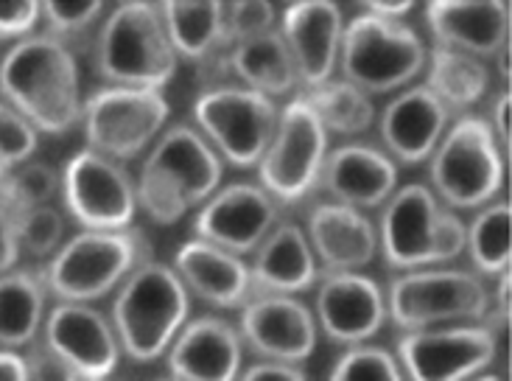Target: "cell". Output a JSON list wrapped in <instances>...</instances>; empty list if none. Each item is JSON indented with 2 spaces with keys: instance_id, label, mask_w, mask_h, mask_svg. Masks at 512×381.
<instances>
[{
  "instance_id": "6da1fadb",
  "label": "cell",
  "mask_w": 512,
  "mask_h": 381,
  "mask_svg": "<svg viewBox=\"0 0 512 381\" xmlns=\"http://www.w3.org/2000/svg\"><path fill=\"white\" fill-rule=\"evenodd\" d=\"M0 96L37 132L65 135L82 121V79L73 48L31 34L0 59Z\"/></svg>"
},
{
  "instance_id": "7a4b0ae2",
  "label": "cell",
  "mask_w": 512,
  "mask_h": 381,
  "mask_svg": "<svg viewBox=\"0 0 512 381\" xmlns=\"http://www.w3.org/2000/svg\"><path fill=\"white\" fill-rule=\"evenodd\" d=\"M222 174V157L199 135V129L177 124L154 141L140 166L135 180L138 211L157 225H174L219 191Z\"/></svg>"
},
{
  "instance_id": "3957f363",
  "label": "cell",
  "mask_w": 512,
  "mask_h": 381,
  "mask_svg": "<svg viewBox=\"0 0 512 381\" xmlns=\"http://www.w3.org/2000/svg\"><path fill=\"white\" fill-rule=\"evenodd\" d=\"M188 311L191 295L180 275L149 258L115 289L110 323L129 359L154 362L185 328Z\"/></svg>"
},
{
  "instance_id": "277c9868",
  "label": "cell",
  "mask_w": 512,
  "mask_h": 381,
  "mask_svg": "<svg viewBox=\"0 0 512 381\" xmlns=\"http://www.w3.org/2000/svg\"><path fill=\"white\" fill-rule=\"evenodd\" d=\"M375 236L387 267L398 272L451 264L465 253V222L423 183L395 188L384 202Z\"/></svg>"
},
{
  "instance_id": "5b68a950",
  "label": "cell",
  "mask_w": 512,
  "mask_h": 381,
  "mask_svg": "<svg viewBox=\"0 0 512 381\" xmlns=\"http://www.w3.org/2000/svg\"><path fill=\"white\" fill-rule=\"evenodd\" d=\"M152 258L149 239L129 230H82L40 269L48 295L59 303H93L115 292L132 269Z\"/></svg>"
},
{
  "instance_id": "8992f818",
  "label": "cell",
  "mask_w": 512,
  "mask_h": 381,
  "mask_svg": "<svg viewBox=\"0 0 512 381\" xmlns=\"http://www.w3.org/2000/svg\"><path fill=\"white\" fill-rule=\"evenodd\" d=\"M96 71L115 87L163 90L177 73L157 3L115 6L96 37Z\"/></svg>"
},
{
  "instance_id": "52a82bcc",
  "label": "cell",
  "mask_w": 512,
  "mask_h": 381,
  "mask_svg": "<svg viewBox=\"0 0 512 381\" xmlns=\"http://www.w3.org/2000/svg\"><path fill=\"white\" fill-rule=\"evenodd\" d=\"M431 194L445 208L479 211L493 202L507 177V155L493 129L479 115H462L429 157Z\"/></svg>"
},
{
  "instance_id": "ba28073f",
  "label": "cell",
  "mask_w": 512,
  "mask_h": 381,
  "mask_svg": "<svg viewBox=\"0 0 512 381\" xmlns=\"http://www.w3.org/2000/svg\"><path fill=\"white\" fill-rule=\"evenodd\" d=\"M490 311V289L471 269L426 267L403 272L387 289V317L401 331L479 323Z\"/></svg>"
},
{
  "instance_id": "9c48e42d",
  "label": "cell",
  "mask_w": 512,
  "mask_h": 381,
  "mask_svg": "<svg viewBox=\"0 0 512 381\" xmlns=\"http://www.w3.org/2000/svg\"><path fill=\"white\" fill-rule=\"evenodd\" d=\"M426 45L403 20L361 12L345 23L339 68L350 85L370 93H392L426 71Z\"/></svg>"
},
{
  "instance_id": "30bf717a",
  "label": "cell",
  "mask_w": 512,
  "mask_h": 381,
  "mask_svg": "<svg viewBox=\"0 0 512 381\" xmlns=\"http://www.w3.org/2000/svg\"><path fill=\"white\" fill-rule=\"evenodd\" d=\"M275 99L261 96L250 87H208L194 104V121L199 135L213 152L236 169L258 166L277 127Z\"/></svg>"
},
{
  "instance_id": "8fae6325",
  "label": "cell",
  "mask_w": 512,
  "mask_h": 381,
  "mask_svg": "<svg viewBox=\"0 0 512 381\" xmlns=\"http://www.w3.org/2000/svg\"><path fill=\"white\" fill-rule=\"evenodd\" d=\"M171 107L160 90L98 87L84 99L82 127L87 149L124 163L160 138Z\"/></svg>"
},
{
  "instance_id": "7c38bea8",
  "label": "cell",
  "mask_w": 512,
  "mask_h": 381,
  "mask_svg": "<svg viewBox=\"0 0 512 381\" xmlns=\"http://www.w3.org/2000/svg\"><path fill=\"white\" fill-rule=\"evenodd\" d=\"M328 157V132L303 96L289 101L280 115L272 141L258 160L261 188L283 205L305 199L319 185Z\"/></svg>"
},
{
  "instance_id": "4fadbf2b",
  "label": "cell",
  "mask_w": 512,
  "mask_h": 381,
  "mask_svg": "<svg viewBox=\"0 0 512 381\" xmlns=\"http://www.w3.org/2000/svg\"><path fill=\"white\" fill-rule=\"evenodd\" d=\"M65 211L84 230H129L138 216L132 174L110 157L79 149L62 169Z\"/></svg>"
},
{
  "instance_id": "5bb4252c",
  "label": "cell",
  "mask_w": 512,
  "mask_h": 381,
  "mask_svg": "<svg viewBox=\"0 0 512 381\" xmlns=\"http://www.w3.org/2000/svg\"><path fill=\"white\" fill-rule=\"evenodd\" d=\"M499 351L493 328L479 323L406 331L398 339V365L406 381H471Z\"/></svg>"
},
{
  "instance_id": "9a60e30c",
  "label": "cell",
  "mask_w": 512,
  "mask_h": 381,
  "mask_svg": "<svg viewBox=\"0 0 512 381\" xmlns=\"http://www.w3.org/2000/svg\"><path fill=\"white\" fill-rule=\"evenodd\" d=\"M238 337L263 362L303 365L317 351V317L291 295H258L241 309Z\"/></svg>"
},
{
  "instance_id": "2e32d148",
  "label": "cell",
  "mask_w": 512,
  "mask_h": 381,
  "mask_svg": "<svg viewBox=\"0 0 512 381\" xmlns=\"http://www.w3.org/2000/svg\"><path fill=\"white\" fill-rule=\"evenodd\" d=\"M280 222L277 202L261 185L230 183L199 208L194 219L196 239L216 244L233 255H250Z\"/></svg>"
},
{
  "instance_id": "e0dca14e",
  "label": "cell",
  "mask_w": 512,
  "mask_h": 381,
  "mask_svg": "<svg viewBox=\"0 0 512 381\" xmlns=\"http://www.w3.org/2000/svg\"><path fill=\"white\" fill-rule=\"evenodd\" d=\"M42 339L82 381H107L121 365V342L110 317L90 303H56L42 323Z\"/></svg>"
},
{
  "instance_id": "ac0fdd59",
  "label": "cell",
  "mask_w": 512,
  "mask_h": 381,
  "mask_svg": "<svg viewBox=\"0 0 512 381\" xmlns=\"http://www.w3.org/2000/svg\"><path fill=\"white\" fill-rule=\"evenodd\" d=\"M317 328L336 345H367L387 325V295L361 272H325L317 281Z\"/></svg>"
},
{
  "instance_id": "d6986e66",
  "label": "cell",
  "mask_w": 512,
  "mask_h": 381,
  "mask_svg": "<svg viewBox=\"0 0 512 381\" xmlns=\"http://www.w3.org/2000/svg\"><path fill=\"white\" fill-rule=\"evenodd\" d=\"M342 34H345V15L336 3L305 0L283 9L280 37L289 48L297 79L305 90L333 79V71L339 68Z\"/></svg>"
},
{
  "instance_id": "ffe728a7",
  "label": "cell",
  "mask_w": 512,
  "mask_h": 381,
  "mask_svg": "<svg viewBox=\"0 0 512 381\" xmlns=\"http://www.w3.org/2000/svg\"><path fill=\"white\" fill-rule=\"evenodd\" d=\"M423 15L437 48L485 59L499 57L510 45L512 9L507 0H437Z\"/></svg>"
},
{
  "instance_id": "44dd1931",
  "label": "cell",
  "mask_w": 512,
  "mask_h": 381,
  "mask_svg": "<svg viewBox=\"0 0 512 381\" xmlns=\"http://www.w3.org/2000/svg\"><path fill=\"white\" fill-rule=\"evenodd\" d=\"M451 124V110L426 85L406 87L384 107L378 118V132L387 146L389 160L403 166H417L429 160L431 152Z\"/></svg>"
},
{
  "instance_id": "7402d4cb",
  "label": "cell",
  "mask_w": 512,
  "mask_h": 381,
  "mask_svg": "<svg viewBox=\"0 0 512 381\" xmlns=\"http://www.w3.org/2000/svg\"><path fill=\"white\" fill-rule=\"evenodd\" d=\"M168 373L174 381H236L244 342L227 320H188L168 345Z\"/></svg>"
},
{
  "instance_id": "603a6c76",
  "label": "cell",
  "mask_w": 512,
  "mask_h": 381,
  "mask_svg": "<svg viewBox=\"0 0 512 381\" xmlns=\"http://www.w3.org/2000/svg\"><path fill=\"white\" fill-rule=\"evenodd\" d=\"M319 185L336 205H347L356 211L381 208L398 188V166L395 160H389L387 152L347 143L328 152Z\"/></svg>"
},
{
  "instance_id": "cb8c5ba5",
  "label": "cell",
  "mask_w": 512,
  "mask_h": 381,
  "mask_svg": "<svg viewBox=\"0 0 512 381\" xmlns=\"http://www.w3.org/2000/svg\"><path fill=\"white\" fill-rule=\"evenodd\" d=\"M174 272L185 283L188 295H196L216 309H244L255 297L250 267L216 244L191 239L174 255Z\"/></svg>"
},
{
  "instance_id": "d4e9b609",
  "label": "cell",
  "mask_w": 512,
  "mask_h": 381,
  "mask_svg": "<svg viewBox=\"0 0 512 381\" xmlns=\"http://www.w3.org/2000/svg\"><path fill=\"white\" fill-rule=\"evenodd\" d=\"M305 239L328 272H359L378 253L375 225L356 208L319 202L308 211Z\"/></svg>"
},
{
  "instance_id": "484cf974",
  "label": "cell",
  "mask_w": 512,
  "mask_h": 381,
  "mask_svg": "<svg viewBox=\"0 0 512 381\" xmlns=\"http://www.w3.org/2000/svg\"><path fill=\"white\" fill-rule=\"evenodd\" d=\"M252 286L258 295H300L314 289L322 278L317 255L305 239V230L294 222H277L272 233L252 253Z\"/></svg>"
},
{
  "instance_id": "4316f807",
  "label": "cell",
  "mask_w": 512,
  "mask_h": 381,
  "mask_svg": "<svg viewBox=\"0 0 512 381\" xmlns=\"http://www.w3.org/2000/svg\"><path fill=\"white\" fill-rule=\"evenodd\" d=\"M227 71L236 76L238 85L250 87V90L269 96V99L291 96L300 87L294 59H291L289 48H286L277 29L263 34V37H255L250 43L230 48Z\"/></svg>"
},
{
  "instance_id": "83f0119b",
  "label": "cell",
  "mask_w": 512,
  "mask_h": 381,
  "mask_svg": "<svg viewBox=\"0 0 512 381\" xmlns=\"http://www.w3.org/2000/svg\"><path fill=\"white\" fill-rule=\"evenodd\" d=\"M40 269H12L0 275V348H28L40 337L48 306Z\"/></svg>"
},
{
  "instance_id": "f1b7e54d",
  "label": "cell",
  "mask_w": 512,
  "mask_h": 381,
  "mask_svg": "<svg viewBox=\"0 0 512 381\" xmlns=\"http://www.w3.org/2000/svg\"><path fill=\"white\" fill-rule=\"evenodd\" d=\"M160 15L177 59L205 62L222 51V3L219 0H168Z\"/></svg>"
},
{
  "instance_id": "f546056e",
  "label": "cell",
  "mask_w": 512,
  "mask_h": 381,
  "mask_svg": "<svg viewBox=\"0 0 512 381\" xmlns=\"http://www.w3.org/2000/svg\"><path fill=\"white\" fill-rule=\"evenodd\" d=\"M426 68V87L448 110H468L476 101L485 99L490 87V71L485 62L459 51L431 48Z\"/></svg>"
},
{
  "instance_id": "4dcf8cb0",
  "label": "cell",
  "mask_w": 512,
  "mask_h": 381,
  "mask_svg": "<svg viewBox=\"0 0 512 381\" xmlns=\"http://www.w3.org/2000/svg\"><path fill=\"white\" fill-rule=\"evenodd\" d=\"M465 250L476 275L499 278L510 272L512 258V208L507 199H493L465 225Z\"/></svg>"
},
{
  "instance_id": "1f68e13d",
  "label": "cell",
  "mask_w": 512,
  "mask_h": 381,
  "mask_svg": "<svg viewBox=\"0 0 512 381\" xmlns=\"http://www.w3.org/2000/svg\"><path fill=\"white\" fill-rule=\"evenodd\" d=\"M303 99L308 101V107L314 110L328 135L333 132V135L353 138L373 127V99L356 85H350L347 79H328L322 85L311 87Z\"/></svg>"
},
{
  "instance_id": "d6a6232c",
  "label": "cell",
  "mask_w": 512,
  "mask_h": 381,
  "mask_svg": "<svg viewBox=\"0 0 512 381\" xmlns=\"http://www.w3.org/2000/svg\"><path fill=\"white\" fill-rule=\"evenodd\" d=\"M62 185V174L42 160H28L17 169L6 171L0 180V208L9 216H20V213L40 208V205H51V199L59 194Z\"/></svg>"
},
{
  "instance_id": "836d02e7",
  "label": "cell",
  "mask_w": 512,
  "mask_h": 381,
  "mask_svg": "<svg viewBox=\"0 0 512 381\" xmlns=\"http://www.w3.org/2000/svg\"><path fill=\"white\" fill-rule=\"evenodd\" d=\"M14 227H17L20 253L26 250L31 258H51L65 244L68 222L59 208L40 205V208H31V211L14 216Z\"/></svg>"
},
{
  "instance_id": "e575fe53",
  "label": "cell",
  "mask_w": 512,
  "mask_h": 381,
  "mask_svg": "<svg viewBox=\"0 0 512 381\" xmlns=\"http://www.w3.org/2000/svg\"><path fill=\"white\" fill-rule=\"evenodd\" d=\"M277 12L272 3L263 0H238V3H222V48H236L250 43L255 37H263L275 31Z\"/></svg>"
},
{
  "instance_id": "d590c367",
  "label": "cell",
  "mask_w": 512,
  "mask_h": 381,
  "mask_svg": "<svg viewBox=\"0 0 512 381\" xmlns=\"http://www.w3.org/2000/svg\"><path fill=\"white\" fill-rule=\"evenodd\" d=\"M328 381H406L398 359L378 345H353L333 365Z\"/></svg>"
},
{
  "instance_id": "8d00e7d4",
  "label": "cell",
  "mask_w": 512,
  "mask_h": 381,
  "mask_svg": "<svg viewBox=\"0 0 512 381\" xmlns=\"http://www.w3.org/2000/svg\"><path fill=\"white\" fill-rule=\"evenodd\" d=\"M104 15V3H42V20L48 26V34L70 48L84 40L93 26Z\"/></svg>"
},
{
  "instance_id": "74e56055",
  "label": "cell",
  "mask_w": 512,
  "mask_h": 381,
  "mask_svg": "<svg viewBox=\"0 0 512 381\" xmlns=\"http://www.w3.org/2000/svg\"><path fill=\"white\" fill-rule=\"evenodd\" d=\"M40 146V132L0 99V169L12 171L31 160Z\"/></svg>"
},
{
  "instance_id": "f35d334b",
  "label": "cell",
  "mask_w": 512,
  "mask_h": 381,
  "mask_svg": "<svg viewBox=\"0 0 512 381\" xmlns=\"http://www.w3.org/2000/svg\"><path fill=\"white\" fill-rule=\"evenodd\" d=\"M23 359H26L28 381H82L79 373L42 337H37L28 345Z\"/></svg>"
},
{
  "instance_id": "ab89813d",
  "label": "cell",
  "mask_w": 512,
  "mask_h": 381,
  "mask_svg": "<svg viewBox=\"0 0 512 381\" xmlns=\"http://www.w3.org/2000/svg\"><path fill=\"white\" fill-rule=\"evenodd\" d=\"M42 20V3H0V40H26Z\"/></svg>"
},
{
  "instance_id": "60d3db41",
  "label": "cell",
  "mask_w": 512,
  "mask_h": 381,
  "mask_svg": "<svg viewBox=\"0 0 512 381\" xmlns=\"http://www.w3.org/2000/svg\"><path fill=\"white\" fill-rule=\"evenodd\" d=\"M236 381H308L300 365H283V362H258L238 373Z\"/></svg>"
},
{
  "instance_id": "b9f144b4",
  "label": "cell",
  "mask_w": 512,
  "mask_h": 381,
  "mask_svg": "<svg viewBox=\"0 0 512 381\" xmlns=\"http://www.w3.org/2000/svg\"><path fill=\"white\" fill-rule=\"evenodd\" d=\"M17 258H20V241H17L14 216L0 208V275L12 272Z\"/></svg>"
},
{
  "instance_id": "7bdbcfd3",
  "label": "cell",
  "mask_w": 512,
  "mask_h": 381,
  "mask_svg": "<svg viewBox=\"0 0 512 381\" xmlns=\"http://www.w3.org/2000/svg\"><path fill=\"white\" fill-rule=\"evenodd\" d=\"M510 113H512V96L510 90H504L499 99L493 101L490 107V129L496 135L499 146H504V152H510V138H512V127H510Z\"/></svg>"
},
{
  "instance_id": "ee69618b",
  "label": "cell",
  "mask_w": 512,
  "mask_h": 381,
  "mask_svg": "<svg viewBox=\"0 0 512 381\" xmlns=\"http://www.w3.org/2000/svg\"><path fill=\"white\" fill-rule=\"evenodd\" d=\"M510 289H512L510 272H504V275H499V278H496V297H490V306H493V314L499 317L504 328L510 325V317H512Z\"/></svg>"
},
{
  "instance_id": "f6af8a7d",
  "label": "cell",
  "mask_w": 512,
  "mask_h": 381,
  "mask_svg": "<svg viewBox=\"0 0 512 381\" xmlns=\"http://www.w3.org/2000/svg\"><path fill=\"white\" fill-rule=\"evenodd\" d=\"M412 9H415V3H409V0H373V3H367L364 12L384 17V20H403Z\"/></svg>"
},
{
  "instance_id": "bcb514c9",
  "label": "cell",
  "mask_w": 512,
  "mask_h": 381,
  "mask_svg": "<svg viewBox=\"0 0 512 381\" xmlns=\"http://www.w3.org/2000/svg\"><path fill=\"white\" fill-rule=\"evenodd\" d=\"M0 381H28L26 359L20 353L0 348Z\"/></svg>"
},
{
  "instance_id": "7dc6e473",
  "label": "cell",
  "mask_w": 512,
  "mask_h": 381,
  "mask_svg": "<svg viewBox=\"0 0 512 381\" xmlns=\"http://www.w3.org/2000/svg\"><path fill=\"white\" fill-rule=\"evenodd\" d=\"M471 381H501L499 376H476V379H471Z\"/></svg>"
},
{
  "instance_id": "c3c4849f",
  "label": "cell",
  "mask_w": 512,
  "mask_h": 381,
  "mask_svg": "<svg viewBox=\"0 0 512 381\" xmlns=\"http://www.w3.org/2000/svg\"><path fill=\"white\" fill-rule=\"evenodd\" d=\"M3 174H6V171H3V169H0V180H3Z\"/></svg>"
},
{
  "instance_id": "681fc988",
  "label": "cell",
  "mask_w": 512,
  "mask_h": 381,
  "mask_svg": "<svg viewBox=\"0 0 512 381\" xmlns=\"http://www.w3.org/2000/svg\"><path fill=\"white\" fill-rule=\"evenodd\" d=\"M157 381H174V379H157Z\"/></svg>"
}]
</instances>
